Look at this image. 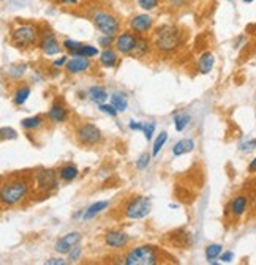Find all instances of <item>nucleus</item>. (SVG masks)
I'll return each instance as SVG.
<instances>
[{
    "label": "nucleus",
    "mask_w": 256,
    "mask_h": 265,
    "mask_svg": "<svg viewBox=\"0 0 256 265\" xmlns=\"http://www.w3.org/2000/svg\"><path fill=\"white\" fill-rule=\"evenodd\" d=\"M188 122H190V115L185 114V112L174 115V125H175V130H177V131L185 130V126L188 125Z\"/></svg>",
    "instance_id": "obj_28"
},
{
    "label": "nucleus",
    "mask_w": 256,
    "mask_h": 265,
    "mask_svg": "<svg viewBox=\"0 0 256 265\" xmlns=\"http://www.w3.org/2000/svg\"><path fill=\"white\" fill-rule=\"evenodd\" d=\"M182 43H183V34L177 26L165 24V26H160L155 30L154 44L158 51L170 54V52L177 51Z\"/></svg>",
    "instance_id": "obj_2"
},
{
    "label": "nucleus",
    "mask_w": 256,
    "mask_h": 265,
    "mask_svg": "<svg viewBox=\"0 0 256 265\" xmlns=\"http://www.w3.org/2000/svg\"><path fill=\"white\" fill-rule=\"evenodd\" d=\"M193 149H195V141L193 139H182L172 147V153H174V156H180V155L190 153Z\"/></svg>",
    "instance_id": "obj_18"
},
{
    "label": "nucleus",
    "mask_w": 256,
    "mask_h": 265,
    "mask_svg": "<svg viewBox=\"0 0 256 265\" xmlns=\"http://www.w3.org/2000/svg\"><path fill=\"white\" fill-rule=\"evenodd\" d=\"M47 117H49L51 122L54 123H62V122H65L67 117H68V112L65 109V106L60 103H55L52 104V108L49 109V114H47Z\"/></svg>",
    "instance_id": "obj_16"
},
{
    "label": "nucleus",
    "mask_w": 256,
    "mask_h": 265,
    "mask_svg": "<svg viewBox=\"0 0 256 265\" xmlns=\"http://www.w3.org/2000/svg\"><path fill=\"white\" fill-rule=\"evenodd\" d=\"M29 95H30V87H27V85L19 87L14 93V103L18 104V106H22V104L27 101Z\"/></svg>",
    "instance_id": "obj_26"
},
{
    "label": "nucleus",
    "mask_w": 256,
    "mask_h": 265,
    "mask_svg": "<svg viewBox=\"0 0 256 265\" xmlns=\"http://www.w3.org/2000/svg\"><path fill=\"white\" fill-rule=\"evenodd\" d=\"M97 54H98L97 47L89 46V44H83L81 47H79V49H76V51L71 52V55H73V57H87V59L95 57Z\"/></svg>",
    "instance_id": "obj_22"
},
{
    "label": "nucleus",
    "mask_w": 256,
    "mask_h": 265,
    "mask_svg": "<svg viewBox=\"0 0 256 265\" xmlns=\"http://www.w3.org/2000/svg\"><path fill=\"white\" fill-rule=\"evenodd\" d=\"M150 207V197L136 196L125 205V216L130 220H142L149 215Z\"/></svg>",
    "instance_id": "obj_7"
},
{
    "label": "nucleus",
    "mask_w": 256,
    "mask_h": 265,
    "mask_svg": "<svg viewBox=\"0 0 256 265\" xmlns=\"http://www.w3.org/2000/svg\"><path fill=\"white\" fill-rule=\"evenodd\" d=\"M76 138L83 146H97L101 141V131L93 123H83L76 130Z\"/></svg>",
    "instance_id": "obj_8"
},
{
    "label": "nucleus",
    "mask_w": 256,
    "mask_h": 265,
    "mask_svg": "<svg viewBox=\"0 0 256 265\" xmlns=\"http://www.w3.org/2000/svg\"><path fill=\"white\" fill-rule=\"evenodd\" d=\"M128 26H130V29L134 32V34L146 35L150 32L152 26H154V19H152V16H149V14H136L134 18L130 19Z\"/></svg>",
    "instance_id": "obj_10"
},
{
    "label": "nucleus",
    "mask_w": 256,
    "mask_h": 265,
    "mask_svg": "<svg viewBox=\"0 0 256 265\" xmlns=\"http://www.w3.org/2000/svg\"><path fill=\"white\" fill-rule=\"evenodd\" d=\"M30 191V180L26 175H11L8 182L2 185L0 199L5 207H13L21 204L29 196Z\"/></svg>",
    "instance_id": "obj_1"
},
{
    "label": "nucleus",
    "mask_w": 256,
    "mask_h": 265,
    "mask_svg": "<svg viewBox=\"0 0 256 265\" xmlns=\"http://www.w3.org/2000/svg\"><path fill=\"white\" fill-rule=\"evenodd\" d=\"M40 32L34 24H19L11 30V44L19 49H27L38 43Z\"/></svg>",
    "instance_id": "obj_3"
},
{
    "label": "nucleus",
    "mask_w": 256,
    "mask_h": 265,
    "mask_svg": "<svg viewBox=\"0 0 256 265\" xmlns=\"http://www.w3.org/2000/svg\"><path fill=\"white\" fill-rule=\"evenodd\" d=\"M138 37L136 34H133V30H128V32H122L121 35H117L116 38V47L119 52L122 54H131L134 51L136 44H138Z\"/></svg>",
    "instance_id": "obj_9"
},
{
    "label": "nucleus",
    "mask_w": 256,
    "mask_h": 265,
    "mask_svg": "<svg viewBox=\"0 0 256 265\" xmlns=\"http://www.w3.org/2000/svg\"><path fill=\"white\" fill-rule=\"evenodd\" d=\"M78 169L75 166H71V164H67V166H63L62 169L59 171V177L63 180V182H71V180H75L76 177H78Z\"/></svg>",
    "instance_id": "obj_24"
},
{
    "label": "nucleus",
    "mask_w": 256,
    "mask_h": 265,
    "mask_svg": "<svg viewBox=\"0 0 256 265\" xmlns=\"http://www.w3.org/2000/svg\"><path fill=\"white\" fill-rule=\"evenodd\" d=\"M92 22L93 26L97 27V30H100L103 35H109L114 37L116 34H119L121 30V21L116 14H113L111 11L106 10H97L92 14Z\"/></svg>",
    "instance_id": "obj_5"
},
{
    "label": "nucleus",
    "mask_w": 256,
    "mask_h": 265,
    "mask_svg": "<svg viewBox=\"0 0 256 265\" xmlns=\"http://www.w3.org/2000/svg\"><path fill=\"white\" fill-rule=\"evenodd\" d=\"M100 111L105 112V114H109L111 117H116L117 112H119V111L113 106V104H105V103L100 104Z\"/></svg>",
    "instance_id": "obj_36"
},
{
    "label": "nucleus",
    "mask_w": 256,
    "mask_h": 265,
    "mask_svg": "<svg viewBox=\"0 0 256 265\" xmlns=\"http://www.w3.org/2000/svg\"><path fill=\"white\" fill-rule=\"evenodd\" d=\"M247 207H249V199L244 194L236 196L229 204V210L233 213L234 218H241V216L247 212Z\"/></svg>",
    "instance_id": "obj_13"
},
{
    "label": "nucleus",
    "mask_w": 256,
    "mask_h": 265,
    "mask_svg": "<svg viewBox=\"0 0 256 265\" xmlns=\"http://www.w3.org/2000/svg\"><path fill=\"white\" fill-rule=\"evenodd\" d=\"M256 147V141H249V142H244L242 146H241V150L242 151H252L253 149Z\"/></svg>",
    "instance_id": "obj_41"
},
{
    "label": "nucleus",
    "mask_w": 256,
    "mask_h": 265,
    "mask_svg": "<svg viewBox=\"0 0 256 265\" xmlns=\"http://www.w3.org/2000/svg\"><path fill=\"white\" fill-rule=\"evenodd\" d=\"M105 242L109 248H124L128 243V235L121 230H109L105 234Z\"/></svg>",
    "instance_id": "obj_12"
},
{
    "label": "nucleus",
    "mask_w": 256,
    "mask_h": 265,
    "mask_svg": "<svg viewBox=\"0 0 256 265\" xmlns=\"http://www.w3.org/2000/svg\"><path fill=\"white\" fill-rule=\"evenodd\" d=\"M81 254H83V248L76 245V246L71 248V251L68 253V261H71V262H76L79 258H81Z\"/></svg>",
    "instance_id": "obj_34"
},
{
    "label": "nucleus",
    "mask_w": 256,
    "mask_h": 265,
    "mask_svg": "<svg viewBox=\"0 0 256 265\" xmlns=\"http://www.w3.org/2000/svg\"><path fill=\"white\" fill-rule=\"evenodd\" d=\"M111 104L119 111V112H124L128 108V101H127V96L122 93H114L111 96Z\"/></svg>",
    "instance_id": "obj_25"
},
{
    "label": "nucleus",
    "mask_w": 256,
    "mask_h": 265,
    "mask_svg": "<svg viewBox=\"0 0 256 265\" xmlns=\"http://www.w3.org/2000/svg\"><path fill=\"white\" fill-rule=\"evenodd\" d=\"M168 141V133H160V136L157 138V141L154 142V149H152V155L157 156L160 153V150H162V147L165 146V142Z\"/></svg>",
    "instance_id": "obj_31"
},
{
    "label": "nucleus",
    "mask_w": 256,
    "mask_h": 265,
    "mask_svg": "<svg viewBox=\"0 0 256 265\" xmlns=\"http://www.w3.org/2000/svg\"><path fill=\"white\" fill-rule=\"evenodd\" d=\"M249 172H250V174H256V156L252 159V163H250V166H249Z\"/></svg>",
    "instance_id": "obj_46"
},
{
    "label": "nucleus",
    "mask_w": 256,
    "mask_h": 265,
    "mask_svg": "<svg viewBox=\"0 0 256 265\" xmlns=\"http://www.w3.org/2000/svg\"><path fill=\"white\" fill-rule=\"evenodd\" d=\"M47 265H63L65 264V261H62V259H49V261H46Z\"/></svg>",
    "instance_id": "obj_45"
},
{
    "label": "nucleus",
    "mask_w": 256,
    "mask_h": 265,
    "mask_svg": "<svg viewBox=\"0 0 256 265\" xmlns=\"http://www.w3.org/2000/svg\"><path fill=\"white\" fill-rule=\"evenodd\" d=\"M24 71H26V65L11 67V68H10V76H11V77H19V76L24 75Z\"/></svg>",
    "instance_id": "obj_39"
},
{
    "label": "nucleus",
    "mask_w": 256,
    "mask_h": 265,
    "mask_svg": "<svg viewBox=\"0 0 256 265\" xmlns=\"http://www.w3.org/2000/svg\"><path fill=\"white\" fill-rule=\"evenodd\" d=\"M0 133H2V141H5V139H16L18 138V133H16L13 128H2L0 130Z\"/></svg>",
    "instance_id": "obj_35"
},
{
    "label": "nucleus",
    "mask_w": 256,
    "mask_h": 265,
    "mask_svg": "<svg viewBox=\"0 0 256 265\" xmlns=\"http://www.w3.org/2000/svg\"><path fill=\"white\" fill-rule=\"evenodd\" d=\"M244 2H245V3H252V2H253V0H244Z\"/></svg>",
    "instance_id": "obj_48"
},
{
    "label": "nucleus",
    "mask_w": 256,
    "mask_h": 265,
    "mask_svg": "<svg viewBox=\"0 0 256 265\" xmlns=\"http://www.w3.org/2000/svg\"><path fill=\"white\" fill-rule=\"evenodd\" d=\"M89 96L93 103H98V104H103L106 100H108V92L105 88L101 87H92L89 90Z\"/></svg>",
    "instance_id": "obj_23"
},
{
    "label": "nucleus",
    "mask_w": 256,
    "mask_h": 265,
    "mask_svg": "<svg viewBox=\"0 0 256 265\" xmlns=\"http://www.w3.org/2000/svg\"><path fill=\"white\" fill-rule=\"evenodd\" d=\"M113 41H116L114 37H109V35H105L103 38H100V44H101L103 47H108V46H111V44H113Z\"/></svg>",
    "instance_id": "obj_40"
},
{
    "label": "nucleus",
    "mask_w": 256,
    "mask_h": 265,
    "mask_svg": "<svg viewBox=\"0 0 256 265\" xmlns=\"http://www.w3.org/2000/svg\"><path fill=\"white\" fill-rule=\"evenodd\" d=\"M81 234L79 232H70L65 237H62L60 240H57L54 245V250L59 254H68L71 251V248L76 246L79 242H81Z\"/></svg>",
    "instance_id": "obj_11"
},
{
    "label": "nucleus",
    "mask_w": 256,
    "mask_h": 265,
    "mask_svg": "<svg viewBox=\"0 0 256 265\" xmlns=\"http://www.w3.org/2000/svg\"><path fill=\"white\" fill-rule=\"evenodd\" d=\"M81 46H83V43L73 41V39H65V41H63V47H65V49L70 51V52H73V51L79 49Z\"/></svg>",
    "instance_id": "obj_38"
},
{
    "label": "nucleus",
    "mask_w": 256,
    "mask_h": 265,
    "mask_svg": "<svg viewBox=\"0 0 256 265\" xmlns=\"http://www.w3.org/2000/svg\"><path fill=\"white\" fill-rule=\"evenodd\" d=\"M40 46H42V49L46 55H55L60 52V46H59V41L55 39L52 35H46L42 43H40Z\"/></svg>",
    "instance_id": "obj_17"
},
{
    "label": "nucleus",
    "mask_w": 256,
    "mask_h": 265,
    "mask_svg": "<svg viewBox=\"0 0 256 265\" xmlns=\"http://www.w3.org/2000/svg\"><path fill=\"white\" fill-rule=\"evenodd\" d=\"M108 205H109V204L106 202V200H100V202H97V204H92V205L84 212L83 218H84V220H92V218H95V216H97L98 213H101Z\"/></svg>",
    "instance_id": "obj_20"
},
{
    "label": "nucleus",
    "mask_w": 256,
    "mask_h": 265,
    "mask_svg": "<svg viewBox=\"0 0 256 265\" xmlns=\"http://www.w3.org/2000/svg\"><path fill=\"white\" fill-rule=\"evenodd\" d=\"M100 63H101L103 67H106V68H113L116 63H117V54H116V51L108 49V47H106V49L100 54Z\"/></svg>",
    "instance_id": "obj_19"
},
{
    "label": "nucleus",
    "mask_w": 256,
    "mask_h": 265,
    "mask_svg": "<svg viewBox=\"0 0 256 265\" xmlns=\"http://www.w3.org/2000/svg\"><path fill=\"white\" fill-rule=\"evenodd\" d=\"M65 63H68V59L67 57H60L54 62V67H62V65H65Z\"/></svg>",
    "instance_id": "obj_44"
},
{
    "label": "nucleus",
    "mask_w": 256,
    "mask_h": 265,
    "mask_svg": "<svg viewBox=\"0 0 256 265\" xmlns=\"http://www.w3.org/2000/svg\"><path fill=\"white\" fill-rule=\"evenodd\" d=\"M220 259H221L223 262H231V261L234 259V254L231 253V251H226V253L220 254Z\"/></svg>",
    "instance_id": "obj_42"
},
{
    "label": "nucleus",
    "mask_w": 256,
    "mask_h": 265,
    "mask_svg": "<svg viewBox=\"0 0 256 265\" xmlns=\"http://www.w3.org/2000/svg\"><path fill=\"white\" fill-rule=\"evenodd\" d=\"M149 49V41L146 38H139L138 39V44H136L134 51L131 52L133 55H136V57H141V55L146 54V51Z\"/></svg>",
    "instance_id": "obj_30"
},
{
    "label": "nucleus",
    "mask_w": 256,
    "mask_h": 265,
    "mask_svg": "<svg viewBox=\"0 0 256 265\" xmlns=\"http://www.w3.org/2000/svg\"><path fill=\"white\" fill-rule=\"evenodd\" d=\"M158 3H160V0H138V5L146 11L154 10V8L158 6Z\"/></svg>",
    "instance_id": "obj_32"
},
{
    "label": "nucleus",
    "mask_w": 256,
    "mask_h": 265,
    "mask_svg": "<svg viewBox=\"0 0 256 265\" xmlns=\"http://www.w3.org/2000/svg\"><path fill=\"white\" fill-rule=\"evenodd\" d=\"M142 131H144V136H146V139L150 141L152 139V134H154V131H155V123L154 122H147L146 125H144Z\"/></svg>",
    "instance_id": "obj_37"
},
{
    "label": "nucleus",
    "mask_w": 256,
    "mask_h": 265,
    "mask_svg": "<svg viewBox=\"0 0 256 265\" xmlns=\"http://www.w3.org/2000/svg\"><path fill=\"white\" fill-rule=\"evenodd\" d=\"M221 251H223V246L221 245H218V243L209 245V246L206 248V259L209 261V262H212L213 259L218 258V256L221 254Z\"/></svg>",
    "instance_id": "obj_27"
},
{
    "label": "nucleus",
    "mask_w": 256,
    "mask_h": 265,
    "mask_svg": "<svg viewBox=\"0 0 256 265\" xmlns=\"http://www.w3.org/2000/svg\"><path fill=\"white\" fill-rule=\"evenodd\" d=\"M43 123V118L40 117V115H35V117H29V118H24L21 125L26 128V130H35V128L38 126H42Z\"/></svg>",
    "instance_id": "obj_29"
},
{
    "label": "nucleus",
    "mask_w": 256,
    "mask_h": 265,
    "mask_svg": "<svg viewBox=\"0 0 256 265\" xmlns=\"http://www.w3.org/2000/svg\"><path fill=\"white\" fill-rule=\"evenodd\" d=\"M160 262L158 251L150 245L136 246L128 251L124 258V264L127 265H155Z\"/></svg>",
    "instance_id": "obj_4"
},
{
    "label": "nucleus",
    "mask_w": 256,
    "mask_h": 265,
    "mask_svg": "<svg viewBox=\"0 0 256 265\" xmlns=\"http://www.w3.org/2000/svg\"><path fill=\"white\" fill-rule=\"evenodd\" d=\"M226 2H233V0H226Z\"/></svg>",
    "instance_id": "obj_49"
},
{
    "label": "nucleus",
    "mask_w": 256,
    "mask_h": 265,
    "mask_svg": "<svg viewBox=\"0 0 256 265\" xmlns=\"http://www.w3.org/2000/svg\"><path fill=\"white\" fill-rule=\"evenodd\" d=\"M130 128H131V130H134V131H142L144 125H141L139 122H134V120H131V122H130Z\"/></svg>",
    "instance_id": "obj_43"
},
{
    "label": "nucleus",
    "mask_w": 256,
    "mask_h": 265,
    "mask_svg": "<svg viewBox=\"0 0 256 265\" xmlns=\"http://www.w3.org/2000/svg\"><path fill=\"white\" fill-rule=\"evenodd\" d=\"M171 242H172L174 246H177V248H180V250H183V248L190 246V235L177 230V232H174V234H171Z\"/></svg>",
    "instance_id": "obj_21"
},
{
    "label": "nucleus",
    "mask_w": 256,
    "mask_h": 265,
    "mask_svg": "<svg viewBox=\"0 0 256 265\" xmlns=\"http://www.w3.org/2000/svg\"><path fill=\"white\" fill-rule=\"evenodd\" d=\"M213 65H215V57H213L212 52L207 51V52L199 55V59H198V70H199V73H201V75L211 73Z\"/></svg>",
    "instance_id": "obj_14"
},
{
    "label": "nucleus",
    "mask_w": 256,
    "mask_h": 265,
    "mask_svg": "<svg viewBox=\"0 0 256 265\" xmlns=\"http://www.w3.org/2000/svg\"><path fill=\"white\" fill-rule=\"evenodd\" d=\"M90 60L87 57H73L71 60H68L67 68L70 73H81V71H85L90 68Z\"/></svg>",
    "instance_id": "obj_15"
},
{
    "label": "nucleus",
    "mask_w": 256,
    "mask_h": 265,
    "mask_svg": "<svg viewBox=\"0 0 256 265\" xmlns=\"http://www.w3.org/2000/svg\"><path fill=\"white\" fill-rule=\"evenodd\" d=\"M32 180H34L35 189L40 194H47L57 187V175L52 169H38L32 174Z\"/></svg>",
    "instance_id": "obj_6"
},
{
    "label": "nucleus",
    "mask_w": 256,
    "mask_h": 265,
    "mask_svg": "<svg viewBox=\"0 0 256 265\" xmlns=\"http://www.w3.org/2000/svg\"><path fill=\"white\" fill-rule=\"evenodd\" d=\"M63 3H76V0H62Z\"/></svg>",
    "instance_id": "obj_47"
},
{
    "label": "nucleus",
    "mask_w": 256,
    "mask_h": 265,
    "mask_svg": "<svg viewBox=\"0 0 256 265\" xmlns=\"http://www.w3.org/2000/svg\"><path fill=\"white\" fill-rule=\"evenodd\" d=\"M149 163H150V155L149 153H142L138 158V161H136V167L142 171V169H146V167L149 166Z\"/></svg>",
    "instance_id": "obj_33"
}]
</instances>
